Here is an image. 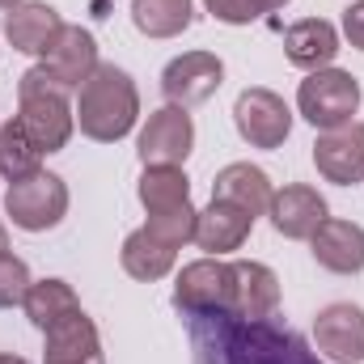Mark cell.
Masks as SVG:
<instances>
[{"label": "cell", "instance_id": "cell-1", "mask_svg": "<svg viewBox=\"0 0 364 364\" xmlns=\"http://www.w3.org/2000/svg\"><path fill=\"white\" fill-rule=\"evenodd\" d=\"M81 97H77V123L81 132L97 140V144H114L123 140L136 119H140V93H136V81L114 68V64H97L93 77L81 85Z\"/></svg>", "mask_w": 364, "mask_h": 364}, {"label": "cell", "instance_id": "cell-2", "mask_svg": "<svg viewBox=\"0 0 364 364\" xmlns=\"http://www.w3.org/2000/svg\"><path fill=\"white\" fill-rule=\"evenodd\" d=\"M4 216L26 233H47L68 216V186L51 170H34L26 178L9 182L4 191Z\"/></svg>", "mask_w": 364, "mask_h": 364}, {"label": "cell", "instance_id": "cell-3", "mask_svg": "<svg viewBox=\"0 0 364 364\" xmlns=\"http://www.w3.org/2000/svg\"><path fill=\"white\" fill-rule=\"evenodd\" d=\"M296 106H301L305 123H314L318 132L343 127L360 110V81L352 73H343V68H318V73H309L301 81Z\"/></svg>", "mask_w": 364, "mask_h": 364}, {"label": "cell", "instance_id": "cell-4", "mask_svg": "<svg viewBox=\"0 0 364 364\" xmlns=\"http://www.w3.org/2000/svg\"><path fill=\"white\" fill-rule=\"evenodd\" d=\"M174 305L195 318L233 314V263H225V259L186 263L174 279Z\"/></svg>", "mask_w": 364, "mask_h": 364}, {"label": "cell", "instance_id": "cell-5", "mask_svg": "<svg viewBox=\"0 0 364 364\" xmlns=\"http://www.w3.org/2000/svg\"><path fill=\"white\" fill-rule=\"evenodd\" d=\"M233 123H237V136L250 149H279L292 132V110L275 90L250 85L233 102Z\"/></svg>", "mask_w": 364, "mask_h": 364}, {"label": "cell", "instance_id": "cell-6", "mask_svg": "<svg viewBox=\"0 0 364 364\" xmlns=\"http://www.w3.org/2000/svg\"><path fill=\"white\" fill-rule=\"evenodd\" d=\"M195 149V123L182 106H161L140 127L136 153L144 166H182Z\"/></svg>", "mask_w": 364, "mask_h": 364}, {"label": "cell", "instance_id": "cell-7", "mask_svg": "<svg viewBox=\"0 0 364 364\" xmlns=\"http://www.w3.org/2000/svg\"><path fill=\"white\" fill-rule=\"evenodd\" d=\"M220 81H225V64H220V55H212V51H186L178 60H170L166 64V73H161V93H166V102L170 106H199V102H208L212 93L220 90Z\"/></svg>", "mask_w": 364, "mask_h": 364}, {"label": "cell", "instance_id": "cell-8", "mask_svg": "<svg viewBox=\"0 0 364 364\" xmlns=\"http://www.w3.org/2000/svg\"><path fill=\"white\" fill-rule=\"evenodd\" d=\"M314 343L331 364H364V309L335 301L314 318Z\"/></svg>", "mask_w": 364, "mask_h": 364}, {"label": "cell", "instance_id": "cell-9", "mask_svg": "<svg viewBox=\"0 0 364 364\" xmlns=\"http://www.w3.org/2000/svg\"><path fill=\"white\" fill-rule=\"evenodd\" d=\"M17 123L38 144V153H60L77 132V110L68 106L64 93H26L21 110H17Z\"/></svg>", "mask_w": 364, "mask_h": 364}, {"label": "cell", "instance_id": "cell-10", "mask_svg": "<svg viewBox=\"0 0 364 364\" xmlns=\"http://www.w3.org/2000/svg\"><path fill=\"white\" fill-rule=\"evenodd\" d=\"M314 166L318 174L335 186H356L364 182V123L331 127L314 140Z\"/></svg>", "mask_w": 364, "mask_h": 364}, {"label": "cell", "instance_id": "cell-11", "mask_svg": "<svg viewBox=\"0 0 364 364\" xmlns=\"http://www.w3.org/2000/svg\"><path fill=\"white\" fill-rule=\"evenodd\" d=\"M250 229H255V216L246 212V208H237V203H229V199H212L199 216H195V246L199 250H208L212 259H220V255H229V250H242L246 246V237H250Z\"/></svg>", "mask_w": 364, "mask_h": 364}, {"label": "cell", "instance_id": "cell-12", "mask_svg": "<svg viewBox=\"0 0 364 364\" xmlns=\"http://www.w3.org/2000/svg\"><path fill=\"white\" fill-rule=\"evenodd\" d=\"M43 68L55 77V85L64 93H77L97 68V43H93L90 30L81 26H64L60 38L51 43V51L43 55Z\"/></svg>", "mask_w": 364, "mask_h": 364}, {"label": "cell", "instance_id": "cell-13", "mask_svg": "<svg viewBox=\"0 0 364 364\" xmlns=\"http://www.w3.org/2000/svg\"><path fill=\"white\" fill-rule=\"evenodd\" d=\"M267 216H272V225H275V233H279V237L309 242V237L318 233V225L326 220V199H322L314 186L292 182V186H284V191H275V195H272Z\"/></svg>", "mask_w": 364, "mask_h": 364}, {"label": "cell", "instance_id": "cell-14", "mask_svg": "<svg viewBox=\"0 0 364 364\" xmlns=\"http://www.w3.org/2000/svg\"><path fill=\"white\" fill-rule=\"evenodd\" d=\"M314 263L335 275H360L364 272V229L356 220H335L326 216L318 233L309 237Z\"/></svg>", "mask_w": 364, "mask_h": 364}, {"label": "cell", "instance_id": "cell-15", "mask_svg": "<svg viewBox=\"0 0 364 364\" xmlns=\"http://www.w3.org/2000/svg\"><path fill=\"white\" fill-rule=\"evenodd\" d=\"M279 305V275L267 263L237 259L233 263V314L242 322H267Z\"/></svg>", "mask_w": 364, "mask_h": 364}, {"label": "cell", "instance_id": "cell-16", "mask_svg": "<svg viewBox=\"0 0 364 364\" xmlns=\"http://www.w3.org/2000/svg\"><path fill=\"white\" fill-rule=\"evenodd\" d=\"M60 30H64V17L43 0H26L17 9H9V17H4V38L21 55H47L51 43L60 38Z\"/></svg>", "mask_w": 364, "mask_h": 364}, {"label": "cell", "instance_id": "cell-17", "mask_svg": "<svg viewBox=\"0 0 364 364\" xmlns=\"http://www.w3.org/2000/svg\"><path fill=\"white\" fill-rule=\"evenodd\" d=\"M43 335H47L43 364H106L97 326H93V318H85V309L81 314H68L64 322L47 326Z\"/></svg>", "mask_w": 364, "mask_h": 364}, {"label": "cell", "instance_id": "cell-18", "mask_svg": "<svg viewBox=\"0 0 364 364\" xmlns=\"http://www.w3.org/2000/svg\"><path fill=\"white\" fill-rule=\"evenodd\" d=\"M284 55L292 68H305V73L331 68V60L339 55V30L326 17H301L284 30Z\"/></svg>", "mask_w": 364, "mask_h": 364}, {"label": "cell", "instance_id": "cell-19", "mask_svg": "<svg viewBox=\"0 0 364 364\" xmlns=\"http://www.w3.org/2000/svg\"><path fill=\"white\" fill-rule=\"evenodd\" d=\"M272 195H275L272 178H267L259 166H250V161L225 166V170L216 174V182H212V199H229V203L246 208L250 216H263V212L272 208Z\"/></svg>", "mask_w": 364, "mask_h": 364}, {"label": "cell", "instance_id": "cell-20", "mask_svg": "<svg viewBox=\"0 0 364 364\" xmlns=\"http://www.w3.org/2000/svg\"><path fill=\"white\" fill-rule=\"evenodd\" d=\"M119 263H123V272L132 275V279L153 284V279H161V275L174 272V263H178V246L161 242V237H157V233H149V229H136V233H127V237H123Z\"/></svg>", "mask_w": 364, "mask_h": 364}, {"label": "cell", "instance_id": "cell-21", "mask_svg": "<svg viewBox=\"0 0 364 364\" xmlns=\"http://www.w3.org/2000/svg\"><path fill=\"white\" fill-rule=\"evenodd\" d=\"M136 195H140V203H144L149 216L174 212V208L191 203V178L182 174V166H144Z\"/></svg>", "mask_w": 364, "mask_h": 364}, {"label": "cell", "instance_id": "cell-22", "mask_svg": "<svg viewBox=\"0 0 364 364\" xmlns=\"http://www.w3.org/2000/svg\"><path fill=\"white\" fill-rule=\"evenodd\" d=\"M21 309H26V318L38 331H47V326L64 322L68 314H81V301H77L73 284H64V279H34L26 301H21Z\"/></svg>", "mask_w": 364, "mask_h": 364}, {"label": "cell", "instance_id": "cell-23", "mask_svg": "<svg viewBox=\"0 0 364 364\" xmlns=\"http://www.w3.org/2000/svg\"><path fill=\"white\" fill-rule=\"evenodd\" d=\"M132 21L149 38H178L182 30H191L195 9L191 0H132Z\"/></svg>", "mask_w": 364, "mask_h": 364}, {"label": "cell", "instance_id": "cell-24", "mask_svg": "<svg viewBox=\"0 0 364 364\" xmlns=\"http://www.w3.org/2000/svg\"><path fill=\"white\" fill-rule=\"evenodd\" d=\"M34 170H43L38 144L26 136V127L17 119L0 123V178L17 182V178H26V174H34Z\"/></svg>", "mask_w": 364, "mask_h": 364}, {"label": "cell", "instance_id": "cell-25", "mask_svg": "<svg viewBox=\"0 0 364 364\" xmlns=\"http://www.w3.org/2000/svg\"><path fill=\"white\" fill-rule=\"evenodd\" d=\"M30 267H26V259H17V255H0V309H13V305H21L26 301V292H30Z\"/></svg>", "mask_w": 364, "mask_h": 364}, {"label": "cell", "instance_id": "cell-26", "mask_svg": "<svg viewBox=\"0 0 364 364\" xmlns=\"http://www.w3.org/2000/svg\"><path fill=\"white\" fill-rule=\"evenodd\" d=\"M203 4H208V13H212L216 21H225V26H250V21L259 17L250 0H203Z\"/></svg>", "mask_w": 364, "mask_h": 364}, {"label": "cell", "instance_id": "cell-27", "mask_svg": "<svg viewBox=\"0 0 364 364\" xmlns=\"http://www.w3.org/2000/svg\"><path fill=\"white\" fill-rule=\"evenodd\" d=\"M343 34H348V43L364 51V0H356L348 13H343Z\"/></svg>", "mask_w": 364, "mask_h": 364}, {"label": "cell", "instance_id": "cell-28", "mask_svg": "<svg viewBox=\"0 0 364 364\" xmlns=\"http://www.w3.org/2000/svg\"><path fill=\"white\" fill-rule=\"evenodd\" d=\"M255 4V13H275V9H284L288 0H250Z\"/></svg>", "mask_w": 364, "mask_h": 364}, {"label": "cell", "instance_id": "cell-29", "mask_svg": "<svg viewBox=\"0 0 364 364\" xmlns=\"http://www.w3.org/2000/svg\"><path fill=\"white\" fill-rule=\"evenodd\" d=\"M9 250V229H4V220H0V255Z\"/></svg>", "mask_w": 364, "mask_h": 364}, {"label": "cell", "instance_id": "cell-30", "mask_svg": "<svg viewBox=\"0 0 364 364\" xmlns=\"http://www.w3.org/2000/svg\"><path fill=\"white\" fill-rule=\"evenodd\" d=\"M0 364H30V360H21V356H9V352H0Z\"/></svg>", "mask_w": 364, "mask_h": 364}, {"label": "cell", "instance_id": "cell-31", "mask_svg": "<svg viewBox=\"0 0 364 364\" xmlns=\"http://www.w3.org/2000/svg\"><path fill=\"white\" fill-rule=\"evenodd\" d=\"M17 4H26V0H0V9H17Z\"/></svg>", "mask_w": 364, "mask_h": 364}]
</instances>
